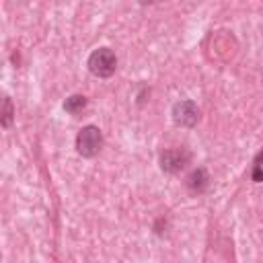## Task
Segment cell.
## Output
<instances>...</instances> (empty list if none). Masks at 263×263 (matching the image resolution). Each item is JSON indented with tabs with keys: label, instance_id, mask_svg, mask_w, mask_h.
Segmentation results:
<instances>
[{
	"label": "cell",
	"instance_id": "cell-4",
	"mask_svg": "<svg viewBox=\"0 0 263 263\" xmlns=\"http://www.w3.org/2000/svg\"><path fill=\"white\" fill-rule=\"evenodd\" d=\"M171 115H173L175 125H179V127H195L199 123V119H201V111H199L197 103L191 101V99L177 101L173 105Z\"/></svg>",
	"mask_w": 263,
	"mask_h": 263
},
{
	"label": "cell",
	"instance_id": "cell-7",
	"mask_svg": "<svg viewBox=\"0 0 263 263\" xmlns=\"http://www.w3.org/2000/svg\"><path fill=\"white\" fill-rule=\"evenodd\" d=\"M0 121H2V127H4V129H8V127L12 125V121H14V105H12V99H10V97H4Z\"/></svg>",
	"mask_w": 263,
	"mask_h": 263
},
{
	"label": "cell",
	"instance_id": "cell-10",
	"mask_svg": "<svg viewBox=\"0 0 263 263\" xmlns=\"http://www.w3.org/2000/svg\"><path fill=\"white\" fill-rule=\"evenodd\" d=\"M253 166H261V168H263V150L255 156V164H253Z\"/></svg>",
	"mask_w": 263,
	"mask_h": 263
},
{
	"label": "cell",
	"instance_id": "cell-2",
	"mask_svg": "<svg viewBox=\"0 0 263 263\" xmlns=\"http://www.w3.org/2000/svg\"><path fill=\"white\" fill-rule=\"evenodd\" d=\"M103 144H105V138L99 125L88 123L76 134V152L82 158H95L103 150Z\"/></svg>",
	"mask_w": 263,
	"mask_h": 263
},
{
	"label": "cell",
	"instance_id": "cell-1",
	"mask_svg": "<svg viewBox=\"0 0 263 263\" xmlns=\"http://www.w3.org/2000/svg\"><path fill=\"white\" fill-rule=\"evenodd\" d=\"M88 72L97 78H109L115 74L117 70V55L111 47H97L90 51L88 60H86Z\"/></svg>",
	"mask_w": 263,
	"mask_h": 263
},
{
	"label": "cell",
	"instance_id": "cell-9",
	"mask_svg": "<svg viewBox=\"0 0 263 263\" xmlns=\"http://www.w3.org/2000/svg\"><path fill=\"white\" fill-rule=\"evenodd\" d=\"M164 228H166V220H164V216H160V218L156 220V224H154V232H156V234H164V232H166Z\"/></svg>",
	"mask_w": 263,
	"mask_h": 263
},
{
	"label": "cell",
	"instance_id": "cell-8",
	"mask_svg": "<svg viewBox=\"0 0 263 263\" xmlns=\"http://www.w3.org/2000/svg\"><path fill=\"white\" fill-rule=\"evenodd\" d=\"M148 97H150V88H148L146 84H142V86H140V90H138V95H136V103L142 107V105L148 101Z\"/></svg>",
	"mask_w": 263,
	"mask_h": 263
},
{
	"label": "cell",
	"instance_id": "cell-6",
	"mask_svg": "<svg viewBox=\"0 0 263 263\" xmlns=\"http://www.w3.org/2000/svg\"><path fill=\"white\" fill-rule=\"evenodd\" d=\"M86 105H88V99L84 97V95H70L66 101H64V111L68 113V115H78V113H82L84 109H86Z\"/></svg>",
	"mask_w": 263,
	"mask_h": 263
},
{
	"label": "cell",
	"instance_id": "cell-3",
	"mask_svg": "<svg viewBox=\"0 0 263 263\" xmlns=\"http://www.w3.org/2000/svg\"><path fill=\"white\" fill-rule=\"evenodd\" d=\"M191 162V152L181 146V148H166L160 152L158 156V164L164 173L168 175H179L187 168V164Z\"/></svg>",
	"mask_w": 263,
	"mask_h": 263
},
{
	"label": "cell",
	"instance_id": "cell-5",
	"mask_svg": "<svg viewBox=\"0 0 263 263\" xmlns=\"http://www.w3.org/2000/svg\"><path fill=\"white\" fill-rule=\"evenodd\" d=\"M210 175H208V171L203 168V166H197V168H193L189 175H187V179H185V185H187V189L193 193V195H201V193H205L208 189H210Z\"/></svg>",
	"mask_w": 263,
	"mask_h": 263
}]
</instances>
